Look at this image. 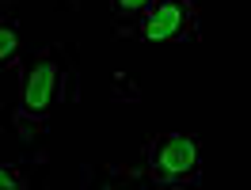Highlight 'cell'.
Instances as JSON below:
<instances>
[{"label":"cell","mask_w":251,"mask_h":190,"mask_svg":"<svg viewBox=\"0 0 251 190\" xmlns=\"http://www.w3.org/2000/svg\"><path fill=\"white\" fill-rule=\"evenodd\" d=\"M69 57L65 46L50 42L27 53V61L19 69V122L42 129L50 114L65 103V88H69Z\"/></svg>","instance_id":"obj_1"},{"label":"cell","mask_w":251,"mask_h":190,"mask_svg":"<svg viewBox=\"0 0 251 190\" xmlns=\"http://www.w3.org/2000/svg\"><path fill=\"white\" fill-rule=\"evenodd\" d=\"M145 175L156 187L202 183V144L190 133H160L145 144Z\"/></svg>","instance_id":"obj_2"},{"label":"cell","mask_w":251,"mask_h":190,"mask_svg":"<svg viewBox=\"0 0 251 190\" xmlns=\"http://www.w3.org/2000/svg\"><path fill=\"white\" fill-rule=\"evenodd\" d=\"M129 34L141 42H187L198 34V0H152Z\"/></svg>","instance_id":"obj_3"},{"label":"cell","mask_w":251,"mask_h":190,"mask_svg":"<svg viewBox=\"0 0 251 190\" xmlns=\"http://www.w3.org/2000/svg\"><path fill=\"white\" fill-rule=\"evenodd\" d=\"M23 49V31L12 16H0V65H12Z\"/></svg>","instance_id":"obj_4"},{"label":"cell","mask_w":251,"mask_h":190,"mask_svg":"<svg viewBox=\"0 0 251 190\" xmlns=\"http://www.w3.org/2000/svg\"><path fill=\"white\" fill-rule=\"evenodd\" d=\"M152 0H110V16L118 23V34L133 31V23L145 16V8H149Z\"/></svg>","instance_id":"obj_5"},{"label":"cell","mask_w":251,"mask_h":190,"mask_svg":"<svg viewBox=\"0 0 251 190\" xmlns=\"http://www.w3.org/2000/svg\"><path fill=\"white\" fill-rule=\"evenodd\" d=\"M31 187V179L23 167H12V164H0V190H23Z\"/></svg>","instance_id":"obj_6"}]
</instances>
